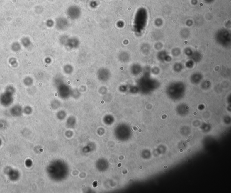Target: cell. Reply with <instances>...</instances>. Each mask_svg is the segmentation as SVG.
Wrapping results in <instances>:
<instances>
[{
  "mask_svg": "<svg viewBox=\"0 0 231 193\" xmlns=\"http://www.w3.org/2000/svg\"><path fill=\"white\" fill-rule=\"evenodd\" d=\"M67 15L72 19H76L80 16L81 11L79 7L76 6H72L67 11Z\"/></svg>",
  "mask_w": 231,
  "mask_h": 193,
  "instance_id": "cell-1",
  "label": "cell"
},
{
  "mask_svg": "<svg viewBox=\"0 0 231 193\" xmlns=\"http://www.w3.org/2000/svg\"><path fill=\"white\" fill-rule=\"evenodd\" d=\"M1 143H2V142H1V139H0V146H1Z\"/></svg>",
  "mask_w": 231,
  "mask_h": 193,
  "instance_id": "cell-5",
  "label": "cell"
},
{
  "mask_svg": "<svg viewBox=\"0 0 231 193\" xmlns=\"http://www.w3.org/2000/svg\"><path fill=\"white\" fill-rule=\"evenodd\" d=\"M25 164H26V167H31L32 165V162L31 161V160H26V163H25Z\"/></svg>",
  "mask_w": 231,
  "mask_h": 193,
  "instance_id": "cell-4",
  "label": "cell"
},
{
  "mask_svg": "<svg viewBox=\"0 0 231 193\" xmlns=\"http://www.w3.org/2000/svg\"><path fill=\"white\" fill-rule=\"evenodd\" d=\"M23 44L25 46H27L30 45V40L28 39L27 38H25L22 40Z\"/></svg>",
  "mask_w": 231,
  "mask_h": 193,
  "instance_id": "cell-3",
  "label": "cell"
},
{
  "mask_svg": "<svg viewBox=\"0 0 231 193\" xmlns=\"http://www.w3.org/2000/svg\"><path fill=\"white\" fill-rule=\"evenodd\" d=\"M7 175L8 178L11 181H16L19 180L20 178V174L19 171L16 170L11 169L8 171Z\"/></svg>",
  "mask_w": 231,
  "mask_h": 193,
  "instance_id": "cell-2",
  "label": "cell"
}]
</instances>
